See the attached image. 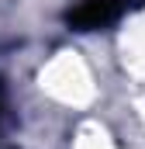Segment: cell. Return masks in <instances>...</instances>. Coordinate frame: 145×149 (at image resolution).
I'll use <instances>...</instances> for the list:
<instances>
[{"instance_id": "6da1fadb", "label": "cell", "mask_w": 145, "mask_h": 149, "mask_svg": "<svg viewBox=\"0 0 145 149\" xmlns=\"http://www.w3.org/2000/svg\"><path fill=\"white\" fill-rule=\"evenodd\" d=\"M128 3L131 0H79L76 7H69L66 24L76 31H100L128 10Z\"/></svg>"}, {"instance_id": "7a4b0ae2", "label": "cell", "mask_w": 145, "mask_h": 149, "mask_svg": "<svg viewBox=\"0 0 145 149\" xmlns=\"http://www.w3.org/2000/svg\"><path fill=\"white\" fill-rule=\"evenodd\" d=\"M0 118H3V83H0Z\"/></svg>"}]
</instances>
